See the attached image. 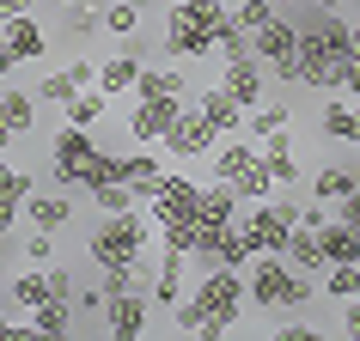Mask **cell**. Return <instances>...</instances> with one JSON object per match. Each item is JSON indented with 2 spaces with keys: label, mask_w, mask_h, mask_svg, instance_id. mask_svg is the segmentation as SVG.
<instances>
[{
  "label": "cell",
  "mask_w": 360,
  "mask_h": 341,
  "mask_svg": "<svg viewBox=\"0 0 360 341\" xmlns=\"http://www.w3.org/2000/svg\"><path fill=\"white\" fill-rule=\"evenodd\" d=\"M348 55H354V37H348V19H342L336 6H318V13L300 19V86L336 92Z\"/></svg>",
  "instance_id": "1"
},
{
  "label": "cell",
  "mask_w": 360,
  "mask_h": 341,
  "mask_svg": "<svg viewBox=\"0 0 360 341\" xmlns=\"http://www.w3.org/2000/svg\"><path fill=\"white\" fill-rule=\"evenodd\" d=\"M190 299L202 305V341H226L238 323H245V305H250V293H245V268H226V262H214V268H202V281L190 286Z\"/></svg>",
  "instance_id": "2"
},
{
  "label": "cell",
  "mask_w": 360,
  "mask_h": 341,
  "mask_svg": "<svg viewBox=\"0 0 360 341\" xmlns=\"http://www.w3.org/2000/svg\"><path fill=\"white\" fill-rule=\"evenodd\" d=\"M153 213H141V208H129V213H104L92 226V238H86V262L92 268H122V262H141L147 256V244H153Z\"/></svg>",
  "instance_id": "3"
},
{
  "label": "cell",
  "mask_w": 360,
  "mask_h": 341,
  "mask_svg": "<svg viewBox=\"0 0 360 341\" xmlns=\"http://www.w3.org/2000/svg\"><path fill=\"white\" fill-rule=\"evenodd\" d=\"M245 293L257 311H305V305L318 299L311 293V274H300V268L287 262V256H250V274H245Z\"/></svg>",
  "instance_id": "4"
},
{
  "label": "cell",
  "mask_w": 360,
  "mask_h": 341,
  "mask_svg": "<svg viewBox=\"0 0 360 341\" xmlns=\"http://www.w3.org/2000/svg\"><path fill=\"white\" fill-rule=\"evenodd\" d=\"M238 226H245V238H250L257 256H281L287 238H293V226H300V201H287V195L275 189V195H263V201H250V213Z\"/></svg>",
  "instance_id": "5"
},
{
  "label": "cell",
  "mask_w": 360,
  "mask_h": 341,
  "mask_svg": "<svg viewBox=\"0 0 360 341\" xmlns=\"http://www.w3.org/2000/svg\"><path fill=\"white\" fill-rule=\"evenodd\" d=\"M250 55L269 61V74H281L287 86H300V25L275 13L263 31H250Z\"/></svg>",
  "instance_id": "6"
},
{
  "label": "cell",
  "mask_w": 360,
  "mask_h": 341,
  "mask_svg": "<svg viewBox=\"0 0 360 341\" xmlns=\"http://www.w3.org/2000/svg\"><path fill=\"white\" fill-rule=\"evenodd\" d=\"M92 128H74V122H61L56 140H49V183L56 189H79V177H86V165H92Z\"/></svg>",
  "instance_id": "7"
},
{
  "label": "cell",
  "mask_w": 360,
  "mask_h": 341,
  "mask_svg": "<svg viewBox=\"0 0 360 341\" xmlns=\"http://www.w3.org/2000/svg\"><path fill=\"white\" fill-rule=\"evenodd\" d=\"M220 140H226V134L214 128L195 104H184V110H177V122L159 134V152H171V159H214V147H220Z\"/></svg>",
  "instance_id": "8"
},
{
  "label": "cell",
  "mask_w": 360,
  "mask_h": 341,
  "mask_svg": "<svg viewBox=\"0 0 360 341\" xmlns=\"http://www.w3.org/2000/svg\"><path fill=\"white\" fill-rule=\"evenodd\" d=\"M165 55L171 61H202V55H214V25L208 19H195V13H184L177 0H171V13H165Z\"/></svg>",
  "instance_id": "9"
},
{
  "label": "cell",
  "mask_w": 360,
  "mask_h": 341,
  "mask_svg": "<svg viewBox=\"0 0 360 341\" xmlns=\"http://www.w3.org/2000/svg\"><path fill=\"white\" fill-rule=\"evenodd\" d=\"M195 208H202V183L184 177V170H165L159 189H153V201H147L153 226H165V220H195Z\"/></svg>",
  "instance_id": "10"
},
{
  "label": "cell",
  "mask_w": 360,
  "mask_h": 341,
  "mask_svg": "<svg viewBox=\"0 0 360 341\" xmlns=\"http://www.w3.org/2000/svg\"><path fill=\"white\" fill-rule=\"evenodd\" d=\"M104 329H110L116 341H134L153 329V299L141 293V286H129V293H110L104 299Z\"/></svg>",
  "instance_id": "11"
},
{
  "label": "cell",
  "mask_w": 360,
  "mask_h": 341,
  "mask_svg": "<svg viewBox=\"0 0 360 341\" xmlns=\"http://www.w3.org/2000/svg\"><path fill=\"white\" fill-rule=\"evenodd\" d=\"M184 98H141L134 92V110H129V140L134 147H159V134L177 122Z\"/></svg>",
  "instance_id": "12"
},
{
  "label": "cell",
  "mask_w": 360,
  "mask_h": 341,
  "mask_svg": "<svg viewBox=\"0 0 360 341\" xmlns=\"http://www.w3.org/2000/svg\"><path fill=\"white\" fill-rule=\"evenodd\" d=\"M220 86L232 92L238 110H257V104H263L269 74H263V61H257V55H232V61H220Z\"/></svg>",
  "instance_id": "13"
},
{
  "label": "cell",
  "mask_w": 360,
  "mask_h": 341,
  "mask_svg": "<svg viewBox=\"0 0 360 341\" xmlns=\"http://www.w3.org/2000/svg\"><path fill=\"white\" fill-rule=\"evenodd\" d=\"M184 274H190V256H184V250H159L153 281H147V299L159 305V311H171V305L184 299Z\"/></svg>",
  "instance_id": "14"
},
{
  "label": "cell",
  "mask_w": 360,
  "mask_h": 341,
  "mask_svg": "<svg viewBox=\"0 0 360 341\" xmlns=\"http://www.w3.org/2000/svg\"><path fill=\"white\" fill-rule=\"evenodd\" d=\"M0 37H6V49L19 61H43L49 55V31H43L31 13H13V19H0Z\"/></svg>",
  "instance_id": "15"
},
{
  "label": "cell",
  "mask_w": 360,
  "mask_h": 341,
  "mask_svg": "<svg viewBox=\"0 0 360 341\" xmlns=\"http://www.w3.org/2000/svg\"><path fill=\"white\" fill-rule=\"evenodd\" d=\"M257 152H263V165H269V177H275V183H281V189H293V183H300L305 170H300V159H293V134H269V140H257Z\"/></svg>",
  "instance_id": "16"
},
{
  "label": "cell",
  "mask_w": 360,
  "mask_h": 341,
  "mask_svg": "<svg viewBox=\"0 0 360 341\" xmlns=\"http://www.w3.org/2000/svg\"><path fill=\"white\" fill-rule=\"evenodd\" d=\"M238 189H232L226 177H214V183H202V208H195V226H232L238 220Z\"/></svg>",
  "instance_id": "17"
},
{
  "label": "cell",
  "mask_w": 360,
  "mask_h": 341,
  "mask_svg": "<svg viewBox=\"0 0 360 341\" xmlns=\"http://www.w3.org/2000/svg\"><path fill=\"white\" fill-rule=\"evenodd\" d=\"M134 79H141V55H134V37H129L122 55H104V61H98V86H104L110 98H122V92H134Z\"/></svg>",
  "instance_id": "18"
},
{
  "label": "cell",
  "mask_w": 360,
  "mask_h": 341,
  "mask_svg": "<svg viewBox=\"0 0 360 341\" xmlns=\"http://www.w3.org/2000/svg\"><path fill=\"white\" fill-rule=\"evenodd\" d=\"M159 177H165V165H159V152H122V183H129L141 201H153V189H159Z\"/></svg>",
  "instance_id": "19"
},
{
  "label": "cell",
  "mask_w": 360,
  "mask_h": 341,
  "mask_svg": "<svg viewBox=\"0 0 360 341\" xmlns=\"http://www.w3.org/2000/svg\"><path fill=\"white\" fill-rule=\"evenodd\" d=\"M116 98L104 92V86H79L74 98H68V104H61V116H68V122H74V128H98V122H104V110H110Z\"/></svg>",
  "instance_id": "20"
},
{
  "label": "cell",
  "mask_w": 360,
  "mask_h": 341,
  "mask_svg": "<svg viewBox=\"0 0 360 341\" xmlns=\"http://www.w3.org/2000/svg\"><path fill=\"white\" fill-rule=\"evenodd\" d=\"M190 104H195L202 116H208V122H214L220 134H238V122H245V110L232 104V92H226V86H208V92H195Z\"/></svg>",
  "instance_id": "21"
},
{
  "label": "cell",
  "mask_w": 360,
  "mask_h": 341,
  "mask_svg": "<svg viewBox=\"0 0 360 341\" xmlns=\"http://www.w3.org/2000/svg\"><path fill=\"white\" fill-rule=\"evenodd\" d=\"M25 220L43 226V232H61L68 220H74V195H68V189H61V195H31V201H25Z\"/></svg>",
  "instance_id": "22"
},
{
  "label": "cell",
  "mask_w": 360,
  "mask_h": 341,
  "mask_svg": "<svg viewBox=\"0 0 360 341\" xmlns=\"http://www.w3.org/2000/svg\"><path fill=\"white\" fill-rule=\"evenodd\" d=\"M74 323H79L74 299H56V293L31 311V329H37V335H74Z\"/></svg>",
  "instance_id": "23"
},
{
  "label": "cell",
  "mask_w": 360,
  "mask_h": 341,
  "mask_svg": "<svg viewBox=\"0 0 360 341\" xmlns=\"http://www.w3.org/2000/svg\"><path fill=\"white\" fill-rule=\"evenodd\" d=\"M287 262L300 268V274H323V244H318V226H293V238H287L281 250Z\"/></svg>",
  "instance_id": "24"
},
{
  "label": "cell",
  "mask_w": 360,
  "mask_h": 341,
  "mask_svg": "<svg viewBox=\"0 0 360 341\" xmlns=\"http://www.w3.org/2000/svg\"><path fill=\"white\" fill-rule=\"evenodd\" d=\"M134 92L141 98H184L190 92V86H184V61H171V67H141Z\"/></svg>",
  "instance_id": "25"
},
{
  "label": "cell",
  "mask_w": 360,
  "mask_h": 341,
  "mask_svg": "<svg viewBox=\"0 0 360 341\" xmlns=\"http://www.w3.org/2000/svg\"><path fill=\"white\" fill-rule=\"evenodd\" d=\"M43 299H49V268H25V274H13V281H6V305L37 311Z\"/></svg>",
  "instance_id": "26"
},
{
  "label": "cell",
  "mask_w": 360,
  "mask_h": 341,
  "mask_svg": "<svg viewBox=\"0 0 360 341\" xmlns=\"http://www.w3.org/2000/svg\"><path fill=\"white\" fill-rule=\"evenodd\" d=\"M245 165H257V140H238V134H232V140L214 147V177H226V183H232Z\"/></svg>",
  "instance_id": "27"
},
{
  "label": "cell",
  "mask_w": 360,
  "mask_h": 341,
  "mask_svg": "<svg viewBox=\"0 0 360 341\" xmlns=\"http://www.w3.org/2000/svg\"><path fill=\"white\" fill-rule=\"evenodd\" d=\"M0 116H6V128H13V134H25L31 122H37V92L6 86V92H0Z\"/></svg>",
  "instance_id": "28"
},
{
  "label": "cell",
  "mask_w": 360,
  "mask_h": 341,
  "mask_svg": "<svg viewBox=\"0 0 360 341\" xmlns=\"http://www.w3.org/2000/svg\"><path fill=\"white\" fill-rule=\"evenodd\" d=\"M342 195H354V165H323L311 177V201H342Z\"/></svg>",
  "instance_id": "29"
},
{
  "label": "cell",
  "mask_w": 360,
  "mask_h": 341,
  "mask_svg": "<svg viewBox=\"0 0 360 341\" xmlns=\"http://www.w3.org/2000/svg\"><path fill=\"white\" fill-rule=\"evenodd\" d=\"M232 189H238V201H263V195H275L281 183L269 177V165H263V152H257V165H245L238 177H232Z\"/></svg>",
  "instance_id": "30"
},
{
  "label": "cell",
  "mask_w": 360,
  "mask_h": 341,
  "mask_svg": "<svg viewBox=\"0 0 360 341\" xmlns=\"http://www.w3.org/2000/svg\"><path fill=\"white\" fill-rule=\"evenodd\" d=\"M354 122H360V110H354V104H323L318 134H323V140H348V147H354Z\"/></svg>",
  "instance_id": "31"
},
{
  "label": "cell",
  "mask_w": 360,
  "mask_h": 341,
  "mask_svg": "<svg viewBox=\"0 0 360 341\" xmlns=\"http://www.w3.org/2000/svg\"><path fill=\"white\" fill-rule=\"evenodd\" d=\"M104 31H110V37H141V6H134V0H104Z\"/></svg>",
  "instance_id": "32"
},
{
  "label": "cell",
  "mask_w": 360,
  "mask_h": 341,
  "mask_svg": "<svg viewBox=\"0 0 360 341\" xmlns=\"http://www.w3.org/2000/svg\"><path fill=\"white\" fill-rule=\"evenodd\" d=\"M86 201H92L98 213H129V208H141V195H134L129 183H98V189H86Z\"/></svg>",
  "instance_id": "33"
},
{
  "label": "cell",
  "mask_w": 360,
  "mask_h": 341,
  "mask_svg": "<svg viewBox=\"0 0 360 341\" xmlns=\"http://www.w3.org/2000/svg\"><path fill=\"white\" fill-rule=\"evenodd\" d=\"M323 293H330V299H360V262H330L323 268Z\"/></svg>",
  "instance_id": "34"
},
{
  "label": "cell",
  "mask_w": 360,
  "mask_h": 341,
  "mask_svg": "<svg viewBox=\"0 0 360 341\" xmlns=\"http://www.w3.org/2000/svg\"><path fill=\"white\" fill-rule=\"evenodd\" d=\"M281 128H293V110L287 104H257L250 110V140H269V134H281Z\"/></svg>",
  "instance_id": "35"
},
{
  "label": "cell",
  "mask_w": 360,
  "mask_h": 341,
  "mask_svg": "<svg viewBox=\"0 0 360 341\" xmlns=\"http://www.w3.org/2000/svg\"><path fill=\"white\" fill-rule=\"evenodd\" d=\"M275 13H281L275 0H232V19H238V31H263Z\"/></svg>",
  "instance_id": "36"
},
{
  "label": "cell",
  "mask_w": 360,
  "mask_h": 341,
  "mask_svg": "<svg viewBox=\"0 0 360 341\" xmlns=\"http://www.w3.org/2000/svg\"><path fill=\"white\" fill-rule=\"evenodd\" d=\"M61 19H68V31H74V37L92 43V31L104 25V13H92V0H68V6H61Z\"/></svg>",
  "instance_id": "37"
},
{
  "label": "cell",
  "mask_w": 360,
  "mask_h": 341,
  "mask_svg": "<svg viewBox=\"0 0 360 341\" xmlns=\"http://www.w3.org/2000/svg\"><path fill=\"white\" fill-rule=\"evenodd\" d=\"M19 256H25V262H31V268H49V262H56V232L31 226V238H25V244H19Z\"/></svg>",
  "instance_id": "38"
},
{
  "label": "cell",
  "mask_w": 360,
  "mask_h": 341,
  "mask_svg": "<svg viewBox=\"0 0 360 341\" xmlns=\"http://www.w3.org/2000/svg\"><path fill=\"white\" fill-rule=\"evenodd\" d=\"M159 250H184V256H190L195 250V220H165V226H159Z\"/></svg>",
  "instance_id": "39"
},
{
  "label": "cell",
  "mask_w": 360,
  "mask_h": 341,
  "mask_svg": "<svg viewBox=\"0 0 360 341\" xmlns=\"http://www.w3.org/2000/svg\"><path fill=\"white\" fill-rule=\"evenodd\" d=\"M0 195H13V201H31V195H37V177H31V170H13L6 159H0Z\"/></svg>",
  "instance_id": "40"
},
{
  "label": "cell",
  "mask_w": 360,
  "mask_h": 341,
  "mask_svg": "<svg viewBox=\"0 0 360 341\" xmlns=\"http://www.w3.org/2000/svg\"><path fill=\"white\" fill-rule=\"evenodd\" d=\"M74 92H79V86H74L68 74H43V79H37V104H68Z\"/></svg>",
  "instance_id": "41"
},
{
  "label": "cell",
  "mask_w": 360,
  "mask_h": 341,
  "mask_svg": "<svg viewBox=\"0 0 360 341\" xmlns=\"http://www.w3.org/2000/svg\"><path fill=\"white\" fill-rule=\"evenodd\" d=\"M61 74L74 79V86H98V61H92V55H74L68 67H61Z\"/></svg>",
  "instance_id": "42"
},
{
  "label": "cell",
  "mask_w": 360,
  "mask_h": 341,
  "mask_svg": "<svg viewBox=\"0 0 360 341\" xmlns=\"http://www.w3.org/2000/svg\"><path fill=\"white\" fill-rule=\"evenodd\" d=\"M25 220V201H13V195H0V238H6V232L19 226Z\"/></svg>",
  "instance_id": "43"
},
{
  "label": "cell",
  "mask_w": 360,
  "mask_h": 341,
  "mask_svg": "<svg viewBox=\"0 0 360 341\" xmlns=\"http://www.w3.org/2000/svg\"><path fill=\"white\" fill-rule=\"evenodd\" d=\"M49 293H56V299H74V293H79V281L68 274V268H49Z\"/></svg>",
  "instance_id": "44"
},
{
  "label": "cell",
  "mask_w": 360,
  "mask_h": 341,
  "mask_svg": "<svg viewBox=\"0 0 360 341\" xmlns=\"http://www.w3.org/2000/svg\"><path fill=\"white\" fill-rule=\"evenodd\" d=\"M281 341H318V323H275Z\"/></svg>",
  "instance_id": "45"
},
{
  "label": "cell",
  "mask_w": 360,
  "mask_h": 341,
  "mask_svg": "<svg viewBox=\"0 0 360 341\" xmlns=\"http://www.w3.org/2000/svg\"><path fill=\"white\" fill-rule=\"evenodd\" d=\"M336 220H342V226H354V232H360V189H354V195H342V201H336Z\"/></svg>",
  "instance_id": "46"
},
{
  "label": "cell",
  "mask_w": 360,
  "mask_h": 341,
  "mask_svg": "<svg viewBox=\"0 0 360 341\" xmlns=\"http://www.w3.org/2000/svg\"><path fill=\"white\" fill-rule=\"evenodd\" d=\"M342 98H360V55H348V67H342Z\"/></svg>",
  "instance_id": "47"
},
{
  "label": "cell",
  "mask_w": 360,
  "mask_h": 341,
  "mask_svg": "<svg viewBox=\"0 0 360 341\" xmlns=\"http://www.w3.org/2000/svg\"><path fill=\"white\" fill-rule=\"evenodd\" d=\"M184 13H195V19H208L214 25V13H226V0H177Z\"/></svg>",
  "instance_id": "48"
},
{
  "label": "cell",
  "mask_w": 360,
  "mask_h": 341,
  "mask_svg": "<svg viewBox=\"0 0 360 341\" xmlns=\"http://www.w3.org/2000/svg\"><path fill=\"white\" fill-rule=\"evenodd\" d=\"M342 335L360 341V299H342Z\"/></svg>",
  "instance_id": "49"
},
{
  "label": "cell",
  "mask_w": 360,
  "mask_h": 341,
  "mask_svg": "<svg viewBox=\"0 0 360 341\" xmlns=\"http://www.w3.org/2000/svg\"><path fill=\"white\" fill-rule=\"evenodd\" d=\"M37 0H0V19H13V13H31Z\"/></svg>",
  "instance_id": "50"
},
{
  "label": "cell",
  "mask_w": 360,
  "mask_h": 341,
  "mask_svg": "<svg viewBox=\"0 0 360 341\" xmlns=\"http://www.w3.org/2000/svg\"><path fill=\"white\" fill-rule=\"evenodd\" d=\"M13 67H19V55H13V49H6V37H0V79L13 74Z\"/></svg>",
  "instance_id": "51"
},
{
  "label": "cell",
  "mask_w": 360,
  "mask_h": 341,
  "mask_svg": "<svg viewBox=\"0 0 360 341\" xmlns=\"http://www.w3.org/2000/svg\"><path fill=\"white\" fill-rule=\"evenodd\" d=\"M13 140H19V134H13V128H6V116H0V152H6V147H13Z\"/></svg>",
  "instance_id": "52"
},
{
  "label": "cell",
  "mask_w": 360,
  "mask_h": 341,
  "mask_svg": "<svg viewBox=\"0 0 360 341\" xmlns=\"http://www.w3.org/2000/svg\"><path fill=\"white\" fill-rule=\"evenodd\" d=\"M348 37H354V55H360V19H348Z\"/></svg>",
  "instance_id": "53"
},
{
  "label": "cell",
  "mask_w": 360,
  "mask_h": 341,
  "mask_svg": "<svg viewBox=\"0 0 360 341\" xmlns=\"http://www.w3.org/2000/svg\"><path fill=\"white\" fill-rule=\"evenodd\" d=\"M318 6H342V0H318Z\"/></svg>",
  "instance_id": "54"
},
{
  "label": "cell",
  "mask_w": 360,
  "mask_h": 341,
  "mask_svg": "<svg viewBox=\"0 0 360 341\" xmlns=\"http://www.w3.org/2000/svg\"><path fill=\"white\" fill-rule=\"evenodd\" d=\"M354 147H360V122H354Z\"/></svg>",
  "instance_id": "55"
},
{
  "label": "cell",
  "mask_w": 360,
  "mask_h": 341,
  "mask_svg": "<svg viewBox=\"0 0 360 341\" xmlns=\"http://www.w3.org/2000/svg\"><path fill=\"white\" fill-rule=\"evenodd\" d=\"M354 189H360V165H354Z\"/></svg>",
  "instance_id": "56"
},
{
  "label": "cell",
  "mask_w": 360,
  "mask_h": 341,
  "mask_svg": "<svg viewBox=\"0 0 360 341\" xmlns=\"http://www.w3.org/2000/svg\"><path fill=\"white\" fill-rule=\"evenodd\" d=\"M275 6H293V0H275Z\"/></svg>",
  "instance_id": "57"
},
{
  "label": "cell",
  "mask_w": 360,
  "mask_h": 341,
  "mask_svg": "<svg viewBox=\"0 0 360 341\" xmlns=\"http://www.w3.org/2000/svg\"><path fill=\"white\" fill-rule=\"evenodd\" d=\"M56 6H68V0H56Z\"/></svg>",
  "instance_id": "58"
},
{
  "label": "cell",
  "mask_w": 360,
  "mask_h": 341,
  "mask_svg": "<svg viewBox=\"0 0 360 341\" xmlns=\"http://www.w3.org/2000/svg\"><path fill=\"white\" fill-rule=\"evenodd\" d=\"M0 293H6V286H0Z\"/></svg>",
  "instance_id": "59"
}]
</instances>
